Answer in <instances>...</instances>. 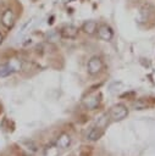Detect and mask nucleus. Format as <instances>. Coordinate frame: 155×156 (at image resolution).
Here are the masks:
<instances>
[{
	"instance_id": "obj_8",
	"label": "nucleus",
	"mask_w": 155,
	"mask_h": 156,
	"mask_svg": "<svg viewBox=\"0 0 155 156\" xmlns=\"http://www.w3.org/2000/svg\"><path fill=\"white\" fill-rule=\"evenodd\" d=\"M99 102H100V95H95V96L89 98V99H87V100L84 101L85 106H87L88 108H90V110L95 108V107L99 105Z\"/></svg>"
},
{
	"instance_id": "obj_9",
	"label": "nucleus",
	"mask_w": 155,
	"mask_h": 156,
	"mask_svg": "<svg viewBox=\"0 0 155 156\" xmlns=\"http://www.w3.org/2000/svg\"><path fill=\"white\" fill-rule=\"evenodd\" d=\"M13 72L10 63H2L0 65V77H7Z\"/></svg>"
},
{
	"instance_id": "obj_4",
	"label": "nucleus",
	"mask_w": 155,
	"mask_h": 156,
	"mask_svg": "<svg viewBox=\"0 0 155 156\" xmlns=\"http://www.w3.org/2000/svg\"><path fill=\"white\" fill-rule=\"evenodd\" d=\"M0 22L6 29H11L13 27V24H15V15H13L12 9H5L2 11Z\"/></svg>"
},
{
	"instance_id": "obj_7",
	"label": "nucleus",
	"mask_w": 155,
	"mask_h": 156,
	"mask_svg": "<svg viewBox=\"0 0 155 156\" xmlns=\"http://www.w3.org/2000/svg\"><path fill=\"white\" fill-rule=\"evenodd\" d=\"M70 144H71V136L68 135V134H66V133H62L59 138H57V146L59 147H62V149H66V147H68L70 146Z\"/></svg>"
},
{
	"instance_id": "obj_11",
	"label": "nucleus",
	"mask_w": 155,
	"mask_h": 156,
	"mask_svg": "<svg viewBox=\"0 0 155 156\" xmlns=\"http://www.w3.org/2000/svg\"><path fill=\"white\" fill-rule=\"evenodd\" d=\"M44 156H59V146L57 145H49L44 151Z\"/></svg>"
},
{
	"instance_id": "obj_2",
	"label": "nucleus",
	"mask_w": 155,
	"mask_h": 156,
	"mask_svg": "<svg viewBox=\"0 0 155 156\" xmlns=\"http://www.w3.org/2000/svg\"><path fill=\"white\" fill-rule=\"evenodd\" d=\"M104 67V62L103 60L99 57V56H93L89 58L88 63H87V69H88V73L92 74V76H95L98 73L101 72Z\"/></svg>"
},
{
	"instance_id": "obj_1",
	"label": "nucleus",
	"mask_w": 155,
	"mask_h": 156,
	"mask_svg": "<svg viewBox=\"0 0 155 156\" xmlns=\"http://www.w3.org/2000/svg\"><path fill=\"white\" fill-rule=\"evenodd\" d=\"M128 115V108L123 105V104H117L114 105L110 111H109V116L114 119V121H121L123 118H126Z\"/></svg>"
},
{
	"instance_id": "obj_6",
	"label": "nucleus",
	"mask_w": 155,
	"mask_h": 156,
	"mask_svg": "<svg viewBox=\"0 0 155 156\" xmlns=\"http://www.w3.org/2000/svg\"><path fill=\"white\" fill-rule=\"evenodd\" d=\"M96 28H98V23H96L95 21H93V20L85 21V22L82 24V27H81V29H82L85 34H88V35H93L94 33H96Z\"/></svg>"
},
{
	"instance_id": "obj_3",
	"label": "nucleus",
	"mask_w": 155,
	"mask_h": 156,
	"mask_svg": "<svg viewBox=\"0 0 155 156\" xmlns=\"http://www.w3.org/2000/svg\"><path fill=\"white\" fill-rule=\"evenodd\" d=\"M96 33H98V37L101 39V40H105V41H109L114 38V30L112 28L106 24V23H100L98 24V28H96Z\"/></svg>"
},
{
	"instance_id": "obj_5",
	"label": "nucleus",
	"mask_w": 155,
	"mask_h": 156,
	"mask_svg": "<svg viewBox=\"0 0 155 156\" xmlns=\"http://www.w3.org/2000/svg\"><path fill=\"white\" fill-rule=\"evenodd\" d=\"M78 33H79V29L72 24L63 26L60 29V35L65 39H76L78 37Z\"/></svg>"
},
{
	"instance_id": "obj_10",
	"label": "nucleus",
	"mask_w": 155,
	"mask_h": 156,
	"mask_svg": "<svg viewBox=\"0 0 155 156\" xmlns=\"http://www.w3.org/2000/svg\"><path fill=\"white\" fill-rule=\"evenodd\" d=\"M101 134H103V132L98 128V127H94V128H92V130L88 133V139L89 140H98L100 136H101Z\"/></svg>"
},
{
	"instance_id": "obj_12",
	"label": "nucleus",
	"mask_w": 155,
	"mask_h": 156,
	"mask_svg": "<svg viewBox=\"0 0 155 156\" xmlns=\"http://www.w3.org/2000/svg\"><path fill=\"white\" fill-rule=\"evenodd\" d=\"M2 41H4V35H2V33L0 32V45L2 44Z\"/></svg>"
}]
</instances>
